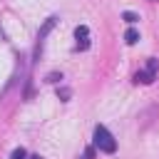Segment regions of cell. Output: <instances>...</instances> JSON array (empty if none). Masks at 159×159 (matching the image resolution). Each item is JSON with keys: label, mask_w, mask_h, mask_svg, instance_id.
Listing matches in <instances>:
<instances>
[{"label": "cell", "mask_w": 159, "mask_h": 159, "mask_svg": "<svg viewBox=\"0 0 159 159\" xmlns=\"http://www.w3.org/2000/svg\"><path fill=\"white\" fill-rule=\"evenodd\" d=\"M94 147H97L99 152H104V154H114V152H117V142H114L112 132H109L104 124H97V127H94Z\"/></svg>", "instance_id": "obj_1"}, {"label": "cell", "mask_w": 159, "mask_h": 159, "mask_svg": "<svg viewBox=\"0 0 159 159\" xmlns=\"http://www.w3.org/2000/svg\"><path fill=\"white\" fill-rule=\"evenodd\" d=\"M157 70H159V60H154V57H152V60L147 62V67H144V70H139V72L134 75V82H137V84H139V82H142V84H152V82H154V77H157Z\"/></svg>", "instance_id": "obj_2"}, {"label": "cell", "mask_w": 159, "mask_h": 159, "mask_svg": "<svg viewBox=\"0 0 159 159\" xmlns=\"http://www.w3.org/2000/svg\"><path fill=\"white\" fill-rule=\"evenodd\" d=\"M75 37H77V50H87L89 47V27L87 25H77Z\"/></svg>", "instance_id": "obj_3"}, {"label": "cell", "mask_w": 159, "mask_h": 159, "mask_svg": "<svg viewBox=\"0 0 159 159\" xmlns=\"http://www.w3.org/2000/svg\"><path fill=\"white\" fill-rule=\"evenodd\" d=\"M137 40H139V30L129 27V30L124 32V42H127V45H137Z\"/></svg>", "instance_id": "obj_4"}, {"label": "cell", "mask_w": 159, "mask_h": 159, "mask_svg": "<svg viewBox=\"0 0 159 159\" xmlns=\"http://www.w3.org/2000/svg\"><path fill=\"white\" fill-rule=\"evenodd\" d=\"M55 22H57L55 17H47V20H45V25H42V30H40V42H42V40H45V35L55 27Z\"/></svg>", "instance_id": "obj_5"}, {"label": "cell", "mask_w": 159, "mask_h": 159, "mask_svg": "<svg viewBox=\"0 0 159 159\" xmlns=\"http://www.w3.org/2000/svg\"><path fill=\"white\" fill-rule=\"evenodd\" d=\"M122 17H124V22H129V25H134V22L139 20V15H137V12H132V10H127V12H122Z\"/></svg>", "instance_id": "obj_6"}, {"label": "cell", "mask_w": 159, "mask_h": 159, "mask_svg": "<svg viewBox=\"0 0 159 159\" xmlns=\"http://www.w3.org/2000/svg\"><path fill=\"white\" fill-rule=\"evenodd\" d=\"M10 159H27V152H25L22 147H17V149H12V154H10Z\"/></svg>", "instance_id": "obj_7"}, {"label": "cell", "mask_w": 159, "mask_h": 159, "mask_svg": "<svg viewBox=\"0 0 159 159\" xmlns=\"http://www.w3.org/2000/svg\"><path fill=\"white\" fill-rule=\"evenodd\" d=\"M57 94H60V99H62V102H67V99H70V94H72V92H70V89H67V87H62V89H60V92H57Z\"/></svg>", "instance_id": "obj_8"}, {"label": "cell", "mask_w": 159, "mask_h": 159, "mask_svg": "<svg viewBox=\"0 0 159 159\" xmlns=\"http://www.w3.org/2000/svg\"><path fill=\"white\" fill-rule=\"evenodd\" d=\"M57 80H62L60 72H50V75H47V82H57Z\"/></svg>", "instance_id": "obj_9"}, {"label": "cell", "mask_w": 159, "mask_h": 159, "mask_svg": "<svg viewBox=\"0 0 159 159\" xmlns=\"http://www.w3.org/2000/svg\"><path fill=\"white\" fill-rule=\"evenodd\" d=\"M27 159H42V157H40V154H32V157H27Z\"/></svg>", "instance_id": "obj_10"}]
</instances>
